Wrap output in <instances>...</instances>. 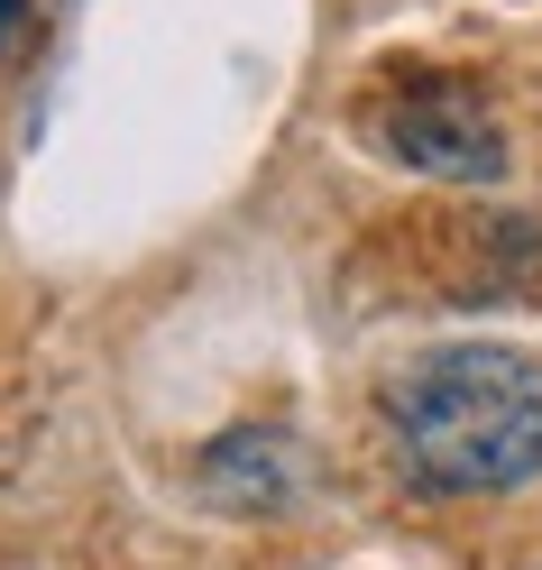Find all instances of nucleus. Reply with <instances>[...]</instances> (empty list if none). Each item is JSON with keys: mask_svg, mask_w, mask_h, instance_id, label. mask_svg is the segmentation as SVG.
I'll return each instance as SVG.
<instances>
[{"mask_svg": "<svg viewBox=\"0 0 542 570\" xmlns=\"http://www.w3.org/2000/svg\"><path fill=\"white\" fill-rule=\"evenodd\" d=\"M377 414L414 488L496 497L542 470V368L524 350H423L386 377Z\"/></svg>", "mask_w": 542, "mask_h": 570, "instance_id": "f257e3e1", "label": "nucleus"}, {"mask_svg": "<svg viewBox=\"0 0 542 570\" xmlns=\"http://www.w3.org/2000/svg\"><path fill=\"white\" fill-rule=\"evenodd\" d=\"M368 138H377V157L432 175V185H496V175H505V129H496V111H487L469 83H442V75L386 92L377 111H368Z\"/></svg>", "mask_w": 542, "mask_h": 570, "instance_id": "f03ea898", "label": "nucleus"}, {"mask_svg": "<svg viewBox=\"0 0 542 570\" xmlns=\"http://www.w3.org/2000/svg\"><path fill=\"white\" fill-rule=\"evenodd\" d=\"M203 479L230 497V507H285V488H295V470H285V433H230L221 451L203 460Z\"/></svg>", "mask_w": 542, "mask_h": 570, "instance_id": "7ed1b4c3", "label": "nucleus"}, {"mask_svg": "<svg viewBox=\"0 0 542 570\" xmlns=\"http://www.w3.org/2000/svg\"><path fill=\"white\" fill-rule=\"evenodd\" d=\"M19 19H28V0H0V47L19 38Z\"/></svg>", "mask_w": 542, "mask_h": 570, "instance_id": "20e7f679", "label": "nucleus"}]
</instances>
